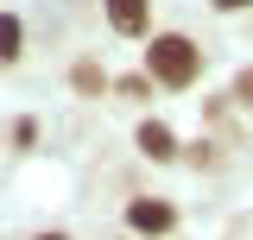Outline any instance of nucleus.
<instances>
[{
    "label": "nucleus",
    "instance_id": "nucleus-1",
    "mask_svg": "<svg viewBox=\"0 0 253 240\" xmlns=\"http://www.w3.org/2000/svg\"><path fill=\"white\" fill-rule=\"evenodd\" d=\"M196 70H203V51L190 44L184 32H158V38H152V51H146V76H152V82H165V89H190Z\"/></svg>",
    "mask_w": 253,
    "mask_h": 240
},
{
    "label": "nucleus",
    "instance_id": "nucleus-2",
    "mask_svg": "<svg viewBox=\"0 0 253 240\" xmlns=\"http://www.w3.org/2000/svg\"><path fill=\"white\" fill-rule=\"evenodd\" d=\"M126 221H133V228H146V234H165V228H177V209H171V202H158V196H139V202L126 209Z\"/></svg>",
    "mask_w": 253,
    "mask_h": 240
},
{
    "label": "nucleus",
    "instance_id": "nucleus-3",
    "mask_svg": "<svg viewBox=\"0 0 253 240\" xmlns=\"http://www.w3.org/2000/svg\"><path fill=\"white\" fill-rule=\"evenodd\" d=\"M108 26L126 32V38H139L146 32V0H108Z\"/></svg>",
    "mask_w": 253,
    "mask_h": 240
},
{
    "label": "nucleus",
    "instance_id": "nucleus-4",
    "mask_svg": "<svg viewBox=\"0 0 253 240\" xmlns=\"http://www.w3.org/2000/svg\"><path fill=\"white\" fill-rule=\"evenodd\" d=\"M139 152H146V158H158V164H165V158H177L171 126H165V120H146V126H139Z\"/></svg>",
    "mask_w": 253,
    "mask_h": 240
},
{
    "label": "nucleus",
    "instance_id": "nucleus-5",
    "mask_svg": "<svg viewBox=\"0 0 253 240\" xmlns=\"http://www.w3.org/2000/svg\"><path fill=\"white\" fill-rule=\"evenodd\" d=\"M13 57H19V19L0 13V63H13Z\"/></svg>",
    "mask_w": 253,
    "mask_h": 240
},
{
    "label": "nucleus",
    "instance_id": "nucleus-6",
    "mask_svg": "<svg viewBox=\"0 0 253 240\" xmlns=\"http://www.w3.org/2000/svg\"><path fill=\"white\" fill-rule=\"evenodd\" d=\"M70 82H76V89H83V95H95V89H108V76H101L95 63H76V76H70Z\"/></svg>",
    "mask_w": 253,
    "mask_h": 240
},
{
    "label": "nucleus",
    "instance_id": "nucleus-7",
    "mask_svg": "<svg viewBox=\"0 0 253 240\" xmlns=\"http://www.w3.org/2000/svg\"><path fill=\"white\" fill-rule=\"evenodd\" d=\"M114 89H121L126 101H146V76H126V82H114Z\"/></svg>",
    "mask_w": 253,
    "mask_h": 240
},
{
    "label": "nucleus",
    "instance_id": "nucleus-8",
    "mask_svg": "<svg viewBox=\"0 0 253 240\" xmlns=\"http://www.w3.org/2000/svg\"><path fill=\"white\" fill-rule=\"evenodd\" d=\"M234 101H247V108H253V70H241V82H234Z\"/></svg>",
    "mask_w": 253,
    "mask_h": 240
},
{
    "label": "nucleus",
    "instance_id": "nucleus-9",
    "mask_svg": "<svg viewBox=\"0 0 253 240\" xmlns=\"http://www.w3.org/2000/svg\"><path fill=\"white\" fill-rule=\"evenodd\" d=\"M215 6L221 13H241V6H253V0H215Z\"/></svg>",
    "mask_w": 253,
    "mask_h": 240
}]
</instances>
